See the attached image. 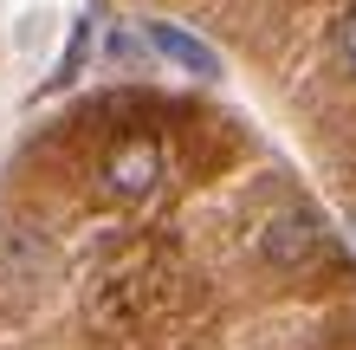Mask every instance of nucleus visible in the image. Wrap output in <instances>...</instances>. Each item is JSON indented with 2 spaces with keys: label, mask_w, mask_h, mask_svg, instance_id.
Wrapping results in <instances>:
<instances>
[{
  "label": "nucleus",
  "mask_w": 356,
  "mask_h": 350,
  "mask_svg": "<svg viewBox=\"0 0 356 350\" xmlns=\"http://www.w3.org/2000/svg\"><path fill=\"white\" fill-rule=\"evenodd\" d=\"M143 33H149V52H156V58H169V72H188L195 85H214V78L227 72V65H220V52L207 46L201 33H188L181 19H149Z\"/></svg>",
  "instance_id": "obj_1"
},
{
  "label": "nucleus",
  "mask_w": 356,
  "mask_h": 350,
  "mask_svg": "<svg viewBox=\"0 0 356 350\" xmlns=\"http://www.w3.org/2000/svg\"><path fill=\"white\" fill-rule=\"evenodd\" d=\"M156 175H162L156 143H123V150L104 162V189H111L117 201H143V195L156 189Z\"/></svg>",
  "instance_id": "obj_2"
},
{
  "label": "nucleus",
  "mask_w": 356,
  "mask_h": 350,
  "mask_svg": "<svg viewBox=\"0 0 356 350\" xmlns=\"http://www.w3.org/2000/svg\"><path fill=\"white\" fill-rule=\"evenodd\" d=\"M311 246H318L311 214H279V221H266V234H259V253H266L272 266H305Z\"/></svg>",
  "instance_id": "obj_3"
},
{
  "label": "nucleus",
  "mask_w": 356,
  "mask_h": 350,
  "mask_svg": "<svg viewBox=\"0 0 356 350\" xmlns=\"http://www.w3.org/2000/svg\"><path fill=\"white\" fill-rule=\"evenodd\" d=\"M85 58H91V19H72V46L58 52V65H52V85H72L78 72H85ZM46 85V91H52Z\"/></svg>",
  "instance_id": "obj_4"
},
{
  "label": "nucleus",
  "mask_w": 356,
  "mask_h": 350,
  "mask_svg": "<svg viewBox=\"0 0 356 350\" xmlns=\"http://www.w3.org/2000/svg\"><path fill=\"white\" fill-rule=\"evenodd\" d=\"M104 52H111V65L130 72V65H143V52H149V33H136V26H123V19H117V26L104 33Z\"/></svg>",
  "instance_id": "obj_5"
},
{
  "label": "nucleus",
  "mask_w": 356,
  "mask_h": 350,
  "mask_svg": "<svg viewBox=\"0 0 356 350\" xmlns=\"http://www.w3.org/2000/svg\"><path fill=\"white\" fill-rule=\"evenodd\" d=\"M337 52H343V65L356 72V7L343 13V26H337Z\"/></svg>",
  "instance_id": "obj_6"
},
{
  "label": "nucleus",
  "mask_w": 356,
  "mask_h": 350,
  "mask_svg": "<svg viewBox=\"0 0 356 350\" xmlns=\"http://www.w3.org/2000/svg\"><path fill=\"white\" fill-rule=\"evenodd\" d=\"M350 228H356V221H350Z\"/></svg>",
  "instance_id": "obj_7"
}]
</instances>
